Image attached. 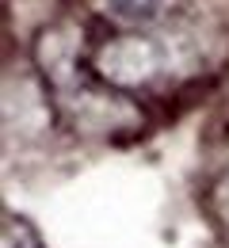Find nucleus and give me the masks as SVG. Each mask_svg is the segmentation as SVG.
Listing matches in <instances>:
<instances>
[{
  "label": "nucleus",
  "mask_w": 229,
  "mask_h": 248,
  "mask_svg": "<svg viewBox=\"0 0 229 248\" xmlns=\"http://www.w3.org/2000/svg\"><path fill=\"white\" fill-rule=\"evenodd\" d=\"M176 65V42L168 34H149V31H126L107 38L92 58V77L103 80L107 88L134 92L145 84H157L168 77Z\"/></svg>",
  "instance_id": "nucleus-1"
},
{
  "label": "nucleus",
  "mask_w": 229,
  "mask_h": 248,
  "mask_svg": "<svg viewBox=\"0 0 229 248\" xmlns=\"http://www.w3.org/2000/svg\"><path fill=\"white\" fill-rule=\"evenodd\" d=\"M168 0H103V12L126 27H153L164 16Z\"/></svg>",
  "instance_id": "nucleus-2"
},
{
  "label": "nucleus",
  "mask_w": 229,
  "mask_h": 248,
  "mask_svg": "<svg viewBox=\"0 0 229 248\" xmlns=\"http://www.w3.org/2000/svg\"><path fill=\"white\" fill-rule=\"evenodd\" d=\"M4 248H38L31 225L23 217H4Z\"/></svg>",
  "instance_id": "nucleus-3"
},
{
  "label": "nucleus",
  "mask_w": 229,
  "mask_h": 248,
  "mask_svg": "<svg viewBox=\"0 0 229 248\" xmlns=\"http://www.w3.org/2000/svg\"><path fill=\"white\" fill-rule=\"evenodd\" d=\"M218 210L229 221V168H226V176H222V184H218Z\"/></svg>",
  "instance_id": "nucleus-4"
}]
</instances>
